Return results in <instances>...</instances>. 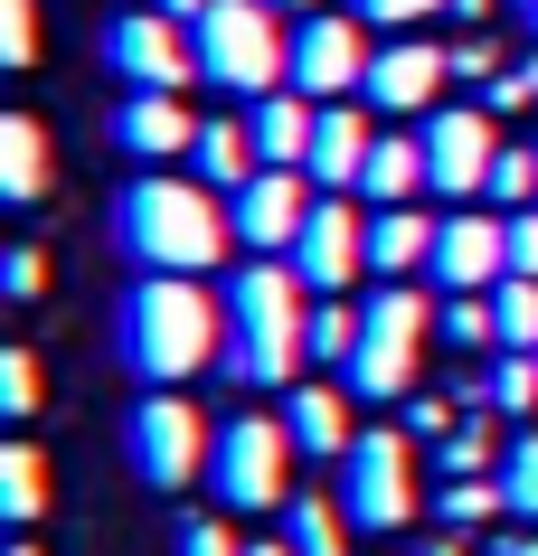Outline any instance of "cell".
<instances>
[{
  "mask_svg": "<svg viewBox=\"0 0 538 556\" xmlns=\"http://www.w3.org/2000/svg\"><path fill=\"white\" fill-rule=\"evenodd\" d=\"M312 283H302L293 264H274V255H255V264H237L227 274V378L237 387H284V378H302V358H312Z\"/></svg>",
  "mask_w": 538,
  "mask_h": 556,
  "instance_id": "3957f363",
  "label": "cell"
},
{
  "mask_svg": "<svg viewBox=\"0 0 538 556\" xmlns=\"http://www.w3.org/2000/svg\"><path fill=\"white\" fill-rule=\"evenodd\" d=\"M114 350L142 387H189L227 350V302L209 293V274H142L114 312Z\"/></svg>",
  "mask_w": 538,
  "mask_h": 556,
  "instance_id": "6da1fadb",
  "label": "cell"
},
{
  "mask_svg": "<svg viewBox=\"0 0 538 556\" xmlns=\"http://www.w3.org/2000/svg\"><path fill=\"white\" fill-rule=\"evenodd\" d=\"M161 10H171V20H179V29H199V20H209V10H217V0H161Z\"/></svg>",
  "mask_w": 538,
  "mask_h": 556,
  "instance_id": "f6af8a7d",
  "label": "cell"
},
{
  "mask_svg": "<svg viewBox=\"0 0 538 556\" xmlns=\"http://www.w3.org/2000/svg\"><path fill=\"white\" fill-rule=\"evenodd\" d=\"M302 340H312V358H322V368H350V350H359V302H312V330H302Z\"/></svg>",
  "mask_w": 538,
  "mask_h": 556,
  "instance_id": "83f0119b",
  "label": "cell"
},
{
  "mask_svg": "<svg viewBox=\"0 0 538 556\" xmlns=\"http://www.w3.org/2000/svg\"><path fill=\"white\" fill-rule=\"evenodd\" d=\"M199 66H209V86L237 94V104L293 86V29H284V10H274V0H217L209 20H199Z\"/></svg>",
  "mask_w": 538,
  "mask_h": 556,
  "instance_id": "5b68a950",
  "label": "cell"
},
{
  "mask_svg": "<svg viewBox=\"0 0 538 556\" xmlns=\"http://www.w3.org/2000/svg\"><path fill=\"white\" fill-rule=\"evenodd\" d=\"M481 10H491V0H453V20H481Z\"/></svg>",
  "mask_w": 538,
  "mask_h": 556,
  "instance_id": "7dc6e473",
  "label": "cell"
},
{
  "mask_svg": "<svg viewBox=\"0 0 538 556\" xmlns=\"http://www.w3.org/2000/svg\"><path fill=\"white\" fill-rule=\"evenodd\" d=\"M491 312H501V350H538V274L491 283Z\"/></svg>",
  "mask_w": 538,
  "mask_h": 556,
  "instance_id": "f1b7e54d",
  "label": "cell"
},
{
  "mask_svg": "<svg viewBox=\"0 0 538 556\" xmlns=\"http://www.w3.org/2000/svg\"><path fill=\"white\" fill-rule=\"evenodd\" d=\"M209 453H217V425L179 387H142L133 415H123V463L142 491H189V481H209Z\"/></svg>",
  "mask_w": 538,
  "mask_h": 556,
  "instance_id": "8992f818",
  "label": "cell"
},
{
  "mask_svg": "<svg viewBox=\"0 0 538 556\" xmlns=\"http://www.w3.org/2000/svg\"><path fill=\"white\" fill-rule=\"evenodd\" d=\"M104 66H114L123 86H151V94H189L209 76L199 66V29H179L161 0L151 10H123L114 29H104Z\"/></svg>",
  "mask_w": 538,
  "mask_h": 556,
  "instance_id": "9c48e42d",
  "label": "cell"
},
{
  "mask_svg": "<svg viewBox=\"0 0 538 556\" xmlns=\"http://www.w3.org/2000/svg\"><path fill=\"white\" fill-rule=\"evenodd\" d=\"M0 283H10V302H38V283H48V255H38V245H10V255H0Z\"/></svg>",
  "mask_w": 538,
  "mask_h": 556,
  "instance_id": "f35d334b",
  "label": "cell"
},
{
  "mask_svg": "<svg viewBox=\"0 0 538 556\" xmlns=\"http://www.w3.org/2000/svg\"><path fill=\"white\" fill-rule=\"evenodd\" d=\"M284 434H293L302 463H350V443H359L350 387H293V396H284Z\"/></svg>",
  "mask_w": 538,
  "mask_h": 556,
  "instance_id": "ac0fdd59",
  "label": "cell"
},
{
  "mask_svg": "<svg viewBox=\"0 0 538 556\" xmlns=\"http://www.w3.org/2000/svg\"><path fill=\"white\" fill-rule=\"evenodd\" d=\"M425 189H435V170H425V132H378L368 170H359V199H368V207H416Z\"/></svg>",
  "mask_w": 538,
  "mask_h": 556,
  "instance_id": "44dd1931",
  "label": "cell"
},
{
  "mask_svg": "<svg viewBox=\"0 0 538 556\" xmlns=\"http://www.w3.org/2000/svg\"><path fill=\"white\" fill-rule=\"evenodd\" d=\"M0 58L10 66L38 58V0H0Z\"/></svg>",
  "mask_w": 538,
  "mask_h": 556,
  "instance_id": "d590c367",
  "label": "cell"
},
{
  "mask_svg": "<svg viewBox=\"0 0 538 556\" xmlns=\"http://www.w3.org/2000/svg\"><path fill=\"white\" fill-rule=\"evenodd\" d=\"M520 10H538V0H520Z\"/></svg>",
  "mask_w": 538,
  "mask_h": 556,
  "instance_id": "f907efd6",
  "label": "cell"
},
{
  "mask_svg": "<svg viewBox=\"0 0 538 556\" xmlns=\"http://www.w3.org/2000/svg\"><path fill=\"white\" fill-rule=\"evenodd\" d=\"M312 283V302H330V293H350L359 274H368V207H350L340 189H322V207H312V227L293 236V255H284Z\"/></svg>",
  "mask_w": 538,
  "mask_h": 556,
  "instance_id": "30bf717a",
  "label": "cell"
},
{
  "mask_svg": "<svg viewBox=\"0 0 538 556\" xmlns=\"http://www.w3.org/2000/svg\"><path fill=\"white\" fill-rule=\"evenodd\" d=\"M453 471H491V415L481 406H463V425L435 443V481H453Z\"/></svg>",
  "mask_w": 538,
  "mask_h": 556,
  "instance_id": "f546056e",
  "label": "cell"
},
{
  "mask_svg": "<svg viewBox=\"0 0 538 556\" xmlns=\"http://www.w3.org/2000/svg\"><path fill=\"white\" fill-rule=\"evenodd\" d=\"M501 491H510L520 519H538V434H520V443L501 453Z\"/></svg>",
  "mask_w": 538,
  "mask_h": 556,
  "instance_id": "d6a6232c",
  "label": "cell"
},
{
  "mask_svg": "<svg viewBox=\"0 0 538 556\" xmlns=\"http://www.w3.org/2000/svg\"><path fill=\"white\" fill-rule=\"evenodd\" d=\"M246 556H302V547H293V538H284V528H274V538H255V547H246Z\"/></svg>",
  "mask_w": 538,
  "mask_h": 556,
  "instance_id": "bcb514c9",
  "label": "cell"
},
{
  "mask_svg": "<svg viewBox=\"0 0 538 556\" xmlns=\"http://www.w3.org/2000/svg\"><path fill=\"white\" fill-rule=\"evenodd\" d=\"M0 509L20 528L48 509V463H38V443H0Z\"/></svg>",
  "mask_w": 538,
  "mask_h": 556,
  "instance_id": "4316f807",
  "label": "cell"
},
{
  "mask_svg": "<svg viewBox=\"0 0 538 556\" xmlns=\"http://www.w3.org/2000/svg\"><path fill=\"white\" fill-rule=\"evenodd\" d=\"M435 340H445V350H501V312H491V293H445V302H435Z\"/></svg>",
  "mask_w": 538,
  "mask_h": 556,
  "instance_id": "484cf974",
  "label": "cell"
},
{
  "mask_svg": "<svg viewBox=\"0 0 538 556\" xmlns=\"http://www.w3.org/2000/svg\"><path fill=\"white\" fill-rule=\"evenodd\" d=\"M0 199L10 207L48 199V132H38V114H0Z\"/></svg>",
  "mask_w": 538,
  "mask_h": 556,
  "instance_id": "603a6c76",
  "label": "cell"
},
{
  "mask_svg": "<svg viewBox=\"0 0 538 556\" xmlns=\"http://www.w3.org/2000/svg\"><path fill=\"white\" fill-rule=\"evenodd\" d=\"M312 189H322L312 170H255L237 199H227V217H237V245H246V255H293V236L312 227V207H322Z\"/></svg>",
  "mask_w": 538,
  "mask_h": 556,
  "instance_id": "4fadbf2b",
  "label": "cell"
},
{
  "mask_svg": "<svg viewBox=\"0 0 538 556\" xmlns=\"http://www.w3.org/2000/svg\"><path fill=\"white\" fill-rule=\"evenodd\" d=\"M481 104H491V114H529V104H538V58H510L501 76L481 86Z\"/></svg>",
  "mask_w": 538,
  "mask_h": 556,
  "instance_id": "836d02e7",
  "label": "cell"
},
{
  "mask_svg": "<svg viewBox=\"0 0 538 556\" xmlns=\"http://www.w3.org/2000/svg\"><path fill=\"white\" fill-rule=\"evenodd\" d=\"M425 340H435V302L416 283H378V293L359 302V350L340 368L359 406H397V396H416V368H425Z\"/></svg>",
  "mask_w": 538,
  "mask_h": 556,
  "instance_id": "277c9868",
  "label": "cell"
},
{
  "mask_svg": "<svg viewBox=\"0 0 538 556\" xmlns=\"http://www.w3.org/2000/svg\"><path fill=\"white\" fill-rule=\"evenodd\" d=\"M445 293H491V283H510V217H491V207H453L445 227H435V264H425Z\"/></svg>",
  "mask_w": 538,
  "mask_h": 556,
  "instance_id": "5bb4252c",
  "label": "cell"
},
{
  "mask_svg": "<svg viewBox=\"0 0 538 556\" xmlns=\"http://www.w3.org/2000/svg\"><path fill=\"white\" fill-rule=\"evenodd\" d=\"M0 406H10V415H38V358L29 350H0Z\"/></svg>",
  "mask_w": 538,
  "mask_h": 556,
  "instance_id": "8d00e7d4",
  "label": "cell"
},
{
  "mask_svg": "<svg viewBox=\"0 0 538 556\" xmlns=\"http://www.w3.org/2000/svg\"><path fill=\"white\" fill-rule=\"evenodd\" d=\"M501 38H453V76H473V86H491V76H501Z\"/></svg>",
  "mask_w": 538,
  "mask_h": 556,
  "instance_id": "ab89813d",
  "label": "cell"
},
{
  "mask_svg": "<svg viewBox=\"0 0 538 556\" xmlns=\"http://www.w3.org/2000/svg\"><path fill=\"white\" fill-rule=\"evenodd\" d=\"M312 123H322V104L293 86H274L246 104V132H255V151H265V170H312Z\"/></svg>",
  "mask_w": 538,
  "mask_h": 556,
  "instance_id": "d6986e66",
  "label": "cell"
},
{
  "mask_svg": "<svg viewBox=\"0 0 538 556\" xmlns=\"http://www.w3.org/2000/svg\"><path fill=\"white\" fill-rule=\"evenodd\" d=\"M453 425H463V415H453L445 396H406V434H416V443H445Z\"/></svg>",
  "mask_w": 538,
  "mask_h": 556,
  "instance_id": "60d3db41",
  "label": "cell"
},
{
  "mask_svg": "<svg viewBox=\"0 0 538 556\" xmlns=\"http://www.w3.org/2000/svg\"><path fill=\"white\" fill-rule=\"evenodd\" d=\"M227 207H217V189L199 170H133L114 189V245L142 274H209L217 255H227Z\"/></svg>",
  "mask_w": 538,
  "mask_h": 556,
  "instance_id": "7a4b0ae2",
  "label": "cell"
},
{
  "mask_svg": "<svg viewBox=\"0 0 538 556\" xmlns=\"http://www.w3.org/2000/svg\"><path fill=\"white\" fill-rule=\"evenodd\" d=\"M179 556H246V538L227 528V509H217V519H189V528H179Z\"/></svg>",
  "mask_w": 538,
  "mask_h": 556,
  "instance_id": "74e56055",
  "label": "cell"
},
{
  "mask_svg": "<svg viewBox=\"0 0 538 556\" xmlns=\"http://www.w3.org/2000/svg\"><path fill=\"white\" fill-rule=\"evenodd\" d=\"M435 509H445V528H491L510 509L501 471H453V481H435Z\"/></svg>",
  "mask_w": 538,
  "mask_h": 556,
  "instance_id": "d4e9b609",
  "label": "cell"
},
{
  "mask_svg": "<svg viewBox=\"0 0 538 556\" xmlns=\"http://www.w3.org/2000/svg\"><path fill=\"white\" fill-rule=\"evenodd\" d=\"M481 556H538V528H510V538H491Z\"/></svg>",
  "mask_w": 538,
  "mask_h": 556,
  "instance_id": "7bdbcfd3",
  "label": "cell"
},
{
  "mask_svg": "<svg viewBox=\"0 0 538 556\" xmlns=\"http://www.w3.org/2000/svg\"><path fill=\"white\" fill-rule=\"evenodd\" d=\"M368 151H378V104H322V123H312V179L322 189H359V170H368Z\"/></svg>",
  "mask_w": 538,
  "mask_h": 556,
  "instance_id": "e0dca14e",
  "label": "cell"
},
{
  "mask_svg": "<svg viewBox=\"0 0 538 556\" xmlns=\"http://www.w3.org/2000/svg\"><path fill=\"white\" fill-rule=\"evenodd\" d=\"M435 10H453V0H359V20H368L378 38H406V29H425Z\"/></svg>",
  "mask_w": 538,
  "mask_h": 556,
  "instance_id": "e575fe53",
  "label": "cell"
},
{
  "mask_svg": "<svg viewBox=\"0 0 538 556\" xmlns=\"http://www.w3.org/2000/svg\"><path fill=\"white\" fill-rule=\"evenodd\" d=\"M368 20H340V10H312V20H293V94H312V104H340L350 86H368Z\"/></svg>",
  "mask_w": 538,
  "mask_h": 556,
  "instance_id": "8fae6325",
  "label": "cell"
},
{
  "mask_svg": "<svg viewBox=\"0 0 538 556\" xmlns=\"http://www.w3.org/2000/svg\"><path fill=\"white\" fill-rule=\"evenodd\" d=\"M209 500L227 519H265V509L293 500V434H284V415H227L217 425Z\"/></svg>",
  "mask_w": 538,
  "mask_h": 556,
  "instance_id": "52a82bcc",
  "label": "cell"
},
{
  "mask_svg": "<svg viewBox=\"0 0 538 556\" xmlns=\"http://www.w3.org/2000/svg\"><path fill=\"white\" fill-rule=\"evenodd\" d=\"M274 10H293V20H312V0H274Z\"/></svg>",
  "mask_w": 538,
  "mask_h": 556,
  "instance_id": "c3c4849f",
  "label": "cell"
},
{
  "mask_svg": "<svg viewBox=\"0 0 538 556\" xmlns=\"http://www.w3.org/2000/svg\"><path fill=\"white\" fill-rule=\"evenodd\" d=\"M340 509L368 538H397L416 519V434L406 425H359L350 463H340Z\"/></svg>",
  "mask_w": 538,
  "mask_h": 556,
  "instance_id": "ba28073f",
  "label": "cell"
},
{
  "mask_svg": "<svg viewBox=\"0 0 538 556\" xmlns=\"http://www.w3.org/2000/svg\"><path fill=\"white\" fill-rule=\"evenodd\" d=\"M435 227L445 217H425V207H368V283H406L435 264Z\"/></svg>",
  "mask_w": 538,
  "mask_h": 556,
  "instance_id": "ffe728a7",
  "label": "cell"
},
{
  "mask_svg": "<svg viewBox=\"0 0 538 556\" xmlns=\"http://www.w3.org/2000/svg\"><path fill=\"white\" fill-rule=\"evenodd\" d=\"M416 556H481V547H473V538H463V528H445V538H425Z\"/></svg>",
  "mask_w": 538,
  "mask_h": 556,
  "instance_id": "ee69618b",
  "label": "cell"
},
{
  "mask_svg": "<svg viewBox=\"0 0 538 556\" xmlns=\"http://www.w3.org/2000/svg\"><path fill=\"white\" fill-rule=\"evenodd\" d=\"M510 274H538V207H510Z\"/></svg>",
  "mask_w": 538,
  "mask_h": 556,
  "instance_id": "b9f144b4",
  "label": "cell"
},
{
  "mask_svg": "<svg viewBox=\"0 0 538 556\" xmlns=\"http://www.w3.org/2000/svg\"><path fill=\"white\" fill-rule=\"evenodd\" d=\"M10 556H38V547H29V538H20V547H10Z\"/></svg>",
  "mask_w": 538,
  "mask_h": 556,
  "instance_id": "681fc988",
  "label": "cell"
},
{
  "mask_svg": "<svg viewBox=\"0 0 538 556\" xmlns=\"http://www.w3.org/2000/svg\"><path fill=\"white\" fill-rule=\"evenodd\" d=\"M189 170L209 179V189H227V199H237L246 179L265 170V151H255V132H246V114H209V123H199V151H189Z\"/></svg>",
  "mask_w": 538,
  "mask_h": 556,
  "instance_id": "7402d4cb",
  "label": "cell"
},
{
  "mask_svg": "<svg viewBox=\"0 0 538 556\" xmlns=\"http://www.w3.org/2000/svg\"><path fill=\"white\" fill-rule=\"evenodd\" d=\"M538 406V350H501L491 368V415H529Z\"/></svg>",
  "mask_w": 538,
  "mask_h": 556,
  "instance_id": "4dcf8cb0",
  "label": "cell"
},
{
  "mask_svg": "<svg viewBox=\"0 0 538 556\" xmlns=\"http://www.w3.org/2000/svg\"><path fill=\"white\" fill-rule=\"evenodd\" d=\"M284 538L302 556H350V509H340V491H293L284 500Z\"/></svg>",
  "mask_w": 538,
  "mask_h": 556,
  "instance_id": "cb8c5ba5",
  "label": "cell"
},
{
  "mask_svg": "<svg viewBox=\"0 0 538 556\" xmlns=\"http://www.w3.org/2000/svg\"><path fill=\"white\" fill-rule=\"evenodd\" d=\"M481 199H501V207H529L538 199V142L520 151V142H501V161H491V189Z\"/></svg>",
  "mask_w": 538,
  "mask_h": 556,
  "instance_id": "1f68e13d",
  "label": "cell"
},
{
  "mask_svg": "<svg viewBox=\"0 0 538 556\" xmlns=\"http://www.w3.org/2000/svg\"><path fill=\"white\" fill-rule=\"evenodd\" d=\"M199 123H209V114H189V94L133 86V94L114 104V151H133L142 170H171V161H189V151H199Z\"/></svg>",
  "mask_w": 538,
  "mask_h": 556,
  "instance_id": "2e32d148",
  "label": "cell"
},
{
  "mask_svg": "<svg viewBox=\"0 0 538 556\" xmlns=\"http://www.w3.org/2000/svg\"><path fill=\"white\" fill-rule=\"evenodd\" d=\"M425 170L445 199H481L491 189V161H501V114L491 104H453V114H425Z\"/></svg>",
  "mask_w": 538,
  "mask_h": 556,
  "instance_id": "7c38bea8",
  "label": "cell"
},
{
  "mask_svg": "<svg viewBox=\"0 0 538 556\" xmlns=\"http://www.w3.org/2000/svg\"><path fill=\"white\" fill-rule=\"evenodd\" d=\"M445 76H453V48H435V38H378V58H368V104L378 114H435V94H445Z\"/></svg>",
  "mask_w": 538,
  "mask_h": 556,
  "instance_id": "9a60e30c",
  "label": "cell"
}]
</instances>
